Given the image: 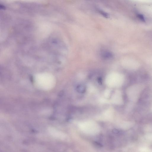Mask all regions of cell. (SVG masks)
Returning <instances> with one entry per match:
<instances>
[{"instance_id": "1", "label": "cell", "mask_w": 152, "mask_h": 152, "mask_svg": "<svg viewBox=\"0 0 152 152\" xmlns=\"http://www.w3.org/2000/svg\"><path fill=\"white\" fill-rule=\"evenodd\" d=\"M77 90L79 92L84 93L85 92L86 89L84 85H80L77 86Z\"/></svg>"}, {"instance_id": "2", "label": "cell", "mask_w": 152, "mask_h": 152, "mask_svg": "<svg viewBox=\"0 0 152 152\" xmlns=\"http://www.w3.org/2000/svg\"><path fill=\"white\" fill-rule=\"evenodd\" d=\"M112 132L114 134H121V132L119 130L115 129H114L113 130Z\"/></svg>"}]
</instances>
